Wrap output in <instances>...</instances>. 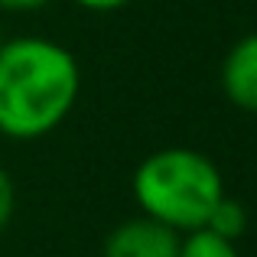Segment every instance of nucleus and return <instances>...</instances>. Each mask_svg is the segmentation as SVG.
<instances>
[{"label":"nucleus","instance_id":"nucleus-1","mask_svg":"<svg viewBox=\"0 0 257 257\" xmlns=\"http://www.w3.org/2000/svg\"><path fill=\"white\" fill-rule=\"evenodd\" d=\"M82 69L69 46L46 36L0 43V134L39 140L65 124L78 104Z\"/></svg>","mask_w":257,"mask_h":257},{"label":"nucleus","instance_id":"nucleus-2","mask_svg":"<svg viewBox=\"0 0 257 257\" xmlns=\"http://www.w3.org/2000/svg\"><path fill=\"white\" fill-rule=\"evenodd\" d=\"M140 215L189 234L205 228L208 212L225 195V179L212 157L192 147H163L140 160L131 179Z\"/></svg>","mask_w":257,"mask_h":257},{"label":"nucleus","instance_id":"nucleus-3","mask_svg":"<svg viewBox=\"0 0 257 257\" xmlns=\"http://www.w3.org/2000/svg\"><path fill=\"white\" fill-rule=\"evenodd\" d=\"M179 241L182 234L163 221L137 215L107 231L101 257H179Z\"/></svg>","mask_w":257,"mask_h":257},{"label":"nucleus","instance_id":"nucleus-4","mask_svg":"<svg viewBox=\"0 0 257 257\" xmlns=\"http://www.w3.org/2000/svg\"><path fill=\"white\" fill-rule=\"evenodd\" d=\"M221 91L238 111L257 114V30L244 33L221 59Z\"/></svg>","mask_w":257,"mask_h":257},{"label":"nucleus","instance_id":"nucleus-5","mask_svg":"<svg viewBox=\"0 0 257 257\" xmlns=\"http://www.w3.org/2000/svg\"><path fill=\"white\" fill-rule=\"evenodd\" d=\"M247 225H251V212H247V205L241 199H234V195H228V192L215 202V208L208 212V221H205L208 231H215L218 238H228V241L244 238Z\"/></svg>","mask_w":257,"mask_h":257},{"label":"nucleus","instance_id":"nucleus-6","mask_svg":"<svg viewBox=\"0 0 257 257\" xmlns=\"http://www.w3.org/2000/svg\"><path fill=\"white\" fill-rule=\"evenodd\" d=\"M179 257H241L234 241L218 238L208 228H195V231L182 234L179 241Z\"/></svg>","mask_w":257,"mask_h":257},{"label":"nucleus","instance_id":"nucleus-7","mask_svg":"<svg viewBox=\"0 0 257 257\" xmlns=\"http://www.w3.org/2000/svg\"><path fill=\"white\" fill-rule=\"evenodd\" d=\"M13 212H17V182L7 173V166L0 163V234L13 221Z\"/></svg>","mask_w":257,"mask_h":257},{"label":"nucleus","instance_id":"nucleus-8","mask_svg":"<svg viewBox=\"0 0 257 257\" xmlns=\"http://www.w3.org/2000/svg\"><path fill=\"white\" fill-rule=\"evenodd\" d=\"M78 4L82 10H91V13H114V10H124L131 0H72Z\"/></svg>","mask_w":257,"mask_h":257},{"label":"nucleus","instance_id":"nucleus-9","mask_svg":"<svg viewBox=\"0 0 257 257\" xmlns=\"http://www.w3.org/2000/svg\"><path fill=\"white\" fill-rule=\"evenodd\" d=\"M52 0H0V10H10V13H36L43 7H49Z\"/></svg>","mask_w":257,"mask_h":257},{"label":"nucleus","instance_id":"nucleus-10","mask_svg":"<svg viewBox=\"0 0 257 257\" xmlns=\"http://www.w3.org/2000/svg\"><path fill=\"white\" fill-rule=\"evenodd\" d=\"M0 43H4V36H0Z\"/></svg>","mask_w":257,"mask_h":257}]
</instances>
